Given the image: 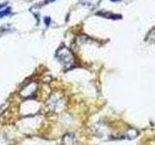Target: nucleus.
I'll return each mask as SVG.
<instances>
[{
  "instance_id": "nucleus-1",
  "label": "nucleus",
  "mask_w": 155,
  "mask_h": 145,
  "mask_svg": "<svg viewBox=\"0 0 155 145\" xmlns=\"http://www.w3.org/2000/svg\"><path fill=\"white\" fill-rule=\"evenodd\" d=\"M57 58L62 63V65L64 66L66 69H71V68L75 65V58L73 53L68 47L65 46H62L56 53Z\"/></svg>"
},
{
  "instance_id": "nucleus-5",
  "label": "nucleus",
  "mask_w": 155,
  "mask_h": 145,
  "mask_svg": "<svg viewBox=\"0 0 155 145\" xmlns=\"http://www.w3.org/2000/svg\"><path fill=\"white\" fill-rule=\"evenodd\" d=\"M11 14V8L8 7L5 10H3V11H0V18L6 17V16H8V14Z\"/></svg>"
},
{
  "instance_id": "nucleus-2",
  "label": "nucleus",
  "mask_w": 155,
  "mask_h": 145,
  "mask_svg": "<svg viewBox=\"0 0 155 145\" xmlns=\"http://www.w3.org/2000/svg\"><path fill=\"white\" fill-rule=\"evenodd\" d=\"M76 135L74 134H67L63 138V144L64 145H73L75 143Z\"/></svg>"
},
{
  "instance_id": "nucleus-9",
  "label": "nucleus",
  "mask_w": 155,
  "mask_h": 145,
  "mask_svg": "<svg viewBox=\"0 0 155 145\" xmlns=\"http://www.w3.org/2000/svg\"><path fill=\"white\" fill-rule=\"evenodd\" d=\"M110 1H120V0H110Z\"/></svg>"
},
{
  "instance_id": "nucleus-7",
  "label": "nucleus",
  "mask_w": 155,
  "mask_h": 145,
  "mask_svg": "<svg viewBox=\"0 0 155 145\" xmlns=\"http://www.w3.org/2000/svg\"><path fill=\"white\" fill-rule=\"evenodd\" d=\"M5 5H7V2H6V3H3V4H1V5H0V8H2V7H4V6H5Z\"/></svg>"
},
{
  "instance_id": "nucleus-4",
  "label": "nucleus",
  "mask_w": 155,
  "mask_h": 145,
  "mask_svg": "<svg viewBox=\"0 0 155 145\" xmlns=\"http://www.w3.org/2000/svg\"><path fill=\"white\" fill-rule=\"evenodd\" d=\"M147 41L151 42V43H155V28L151 29V30L149 31V33L147 36Z\"/></svg>"
},
{
  "instance_id": "nucleus-6",
  "label": "nucleus",
  "mask_w": 155,
  "mask_h": 145,
  "mask_svg": "<svg viewBox=\"0 0 155 145\" xmlns=\"http://www.w3.org/2000/svg\"><path fill=\"white\" fill-rule=\"evenodd\" d=\"M44 21H45V23H46L47 26L50 25V23H51V18L50 17H46L45 18H44Z\"/></svg>"
},
{
  "instance_id": "nucleus-8",
  "label": "nucleus",
  "mask_w": 155,
  "mask_h": 145,
  "mask_svg": "<svg viewBox=\"0 0 155 145\" xmlns=\"http://www.w3.org/2000/svg\"><path fill=\"white\" fill-rule=\"evenodd\" d=\"M52 1H54V0H48L47 2H52Z\"/></svg>"
},
{
  "instance_id": "nucleus-3",
  "label": "nucleus",
  "mask_w": 155,
  "mask_h": 145,
  "mask_svg": "<svg viewBox=\"0 0 155 145\" xmlns=\"http://www.w3.org/2000/svg\"><path fill=\"white\" fill-rule=\"evenodd\" d=\"M97 14H99V16H102V17H105L107 18H111V19L121 18V16H115V14H111V13H102V12H99V13H97Z\"/></svg>"
}]
</instances>
